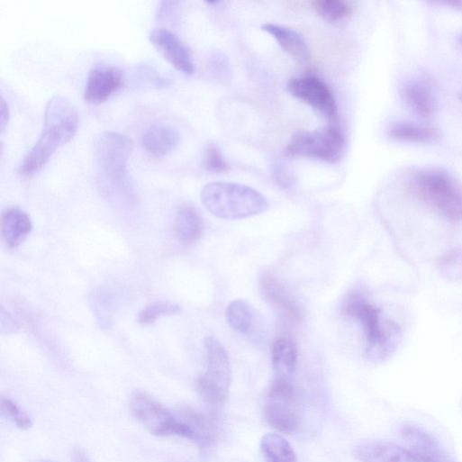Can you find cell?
<instances>
[{"label":"cell","mask_w":462,"mask_h":462,"mask_svg":"<svg viewBox=\"0 0 462 462\" xmlns=\"http://www.w3.org/2000/svg\"><path fill=\"white\" fill-rule=\"evenodd\" d=\"M78 125V113L73 104L64 96H54L46 108L43 132L24 159L20 173L31 177L41 171L59 148L74 139Z\"/></svg>","instance_id":"6da1fadb"},{"label":"cell","mask_w":462,"mask_h":462,"mask_svg":"<svg viewBox=\"0 0 462 462\" xmlns=\"http://www.w3.org/2000/svg\"><path fill=\"white\" fill-rule=\"evenodd\" d=\"M133 142L118 132H104L95 142V168L104 195L113 200L131 201L133 195L128 176V163Z\"/></svg>","instance_id":"7a4b0ae2"},{"label":"cell","mask_w":462,"mask_h":462,"mask_svg":"<svg viewBox=\"0 0 462 462\" xmlns=\"http://www.w3.org/2000/svg\"><path fill=\"white\" fill-rule=\"evenodd\" d=\"M344 312L358 320L364 329L366 348L364 356L372 363H380L394 351L400 329L394 322L381 317V312L358 294H351L345 303Z\"/></svg>","instance_id":"3957f363"},{"label":"cell","mask_w":462,"mask_h":462,"mask_svg":"<svg viewBox=\"0 0 462 462\" xmlns=\"http://www.w3.org/2000/svg\"><path fill=\"white\" fill-rule=\"evenodd\" d=\"M201 200L204 207L222 220H242L267 212L269 204L257 190L240 184L216 182L206 185Z\"/></svg>","instance_id":"277c9868"},{"label":"cell","mask_w":462,"mask_h":462,"mask_svg":"<svg viewBox=\"0 0 462 462\" xmlns=\"http://www.w3.org/2000/svg\"><path fill=\"white\" fill-rule=\"evenodd\" d=\"M416 195L447 219L462 221V186L447 173L423 170L412 180Z\"/></svg>","instance_id":"5b68a950"},{"label":"cell","mask_w":462,"mask_h":462,"mask_svg":"<svg viewBox=\"0 0 462 462\" xmlns=\"http://www.w3.org/2000/svg\"><path fill=\"white\" fill-rule=\"evenodd\" d=\"M134 416L152 434L181 436L195 441V431L184 410L173 412L147 392L138 390L131 397Z\"/></svg>","instance_id":"8992f818"},{"label":"cell","mask_w":462,"mask_h":462,"mask_svg":"<svg viewBox=\"0 0 462 462\" xmlns=\"http://www.w3.org/2000/svg\"><path fill=\"white\" fill-rule=\"evenodd\" d=\"M267 421L280 432L292 434L301 423L302 404L298 390L288 377L278 376L271 385L265 401Z\"/></svg>","instance_id":"52a82bcc"},{"label":"cell","mask_w":462,"mask_h":462,"mask_svg":"<svg viewBox=\"0 0 462 462\" xmlns=\"http://www.w3.org/2000/svg\"><path fill=\"white\" fill-rule=\"evenodd\" d=\"M207 368L197 381V389L203 399L209 404H223L231 385V367L226 349L213 337L204 340Z\"/></svg>","instance_id":"ba28073f"},{"label":"cell","mask_w":462,"mask_h":462,"mask_svg":"<svg viewBox=\"0 0 462 462\" xmlns=\"http://www.w3.org/2000/svg\"><path fill=\"white\" fill-rule=\"evenodd\" d=\"M345 139L341 131L334 127L303 131L294 135L288 143L285 153L290 157H300L335 164L343 157Z\"/></svg>","instance_id":"9c48e42d"},{"label":"cell","mask_w":462,"mask_h":462,"mask_svg":"<svg viewBox=\"0 0 462 462\" xmlns=\"http://www.w3.org/2000/svg\"><path fill=\"white\" fill-rule=\"evenodd\" d=\"M288 92L329 120L337 117L338 107L330 86L315 76L294 77L287 83Z\"/></svg>","instance_id":"30bf717a"},{"label":"cell","mask_w":462,"mask_h":462,"mask_svg":"<svg viewBox=\"0 0 462 462\" xmlns=\"http://www.w3.org/2000/svg\"><path fill=\"white\" fill-rule=\"evenodd\" d=\"M150 42L158 51L178 71L193 76L195 66L188 47L171 31L166 28L154 30Z\"/></svg>","instance_id":"8fae6325"},{"label":"cell","mask_w":462,"mask_h":462,"mask_svg":"<svg viewBox=\"0 0 462 462\" xmlns=\"http://www.w3.org/2000/svg\"><path fill=\"white\" fill-rule=\"evenodd\" d=\"M401 434L420 462H454L435 437L423 429L405 423Z\"/></svg>","instance_id":"7c38bea8"},{"label":"cell","mask_w":462,"mask_h":462,"mask_svg":"<svg viewBox=\"0 0 462 462\" xmlns=\"http://www.w3.org/2000/svg\"><path fill=\"white\" fill-rule=\"evenodd\" d=\"M259 286L263 297L270 305L294 322L304 320L305 313L302 304L272 274H264L260 278Z\"/></svg>","instance_id":"4fadbf2b"},{"label":"cell","mask_w":462,"mask_h":462,"mask_svg":"<svg viewBox=\"0 0 462 462\" xmlns=\"http://www.w3.org/2000/svg\"><path fill=\"white\" fill-rule=\"evenodd\" d=\"M123 85L122 73L116 68L100 66L93 68L88 76L85 98L93 104L106 102Z\"/></svg>","instance_id":"5bb4252c"},{"label":"cell","mask_w":462,"mask_h":462,"mask_svg":"<svg viewBox=\"0 0 462 462\" xmlns=\"http://www.w3.org/2000/svg\"><path fill=\"white\" fill-rule=\"evenodd\" d=\"M353 454L360 462H420L409 449L385 440L362 442Z\"/></svg>","instance_id":"9a60e30c"},{"label":"cell","mask_w":462,"mask_h":462,"mask_svg":"<svg viewBox=\"0 0 462 462\" xmlns=\"http://www.w3.org/2000/svg\"><path fill=\"white\" fill-rule=\"evenodd\" d=\"M180 135L169 124L159 123L149 127L142 137L144 149L156 158L170 154L179 144Z\"/></svg>","instance_id":"2e32d148"},{"label":"cell","mask_w":462,"mask_h":462,"mask_svg":"<svg viewBox=\"0 0 462 462\" xmlns=\"http://www.w3.org/2000/svg\"><path fill=\"white\" fill-rule=\"evenodd\" d=\"M226 320L235 331L248 337L255 336L261 326L257 310L245 300H236L228 305Z\"/></svg>","instance_id":"e0dca14e"},{"label":"cell","mask_w":462,"mask_h":462,"mask_svg":"<svg viewBox=\"0 0 462 462\" xmlns=\"http://www.w3.org/2000/svg\"><path fill=\"white\" fill-rule=\"evenodd\" d=\"M263 32L272 36L281 49L294 59L306 62L311 58V51L303 39L297 32L276 24H265Z\"/></svg>","instance_id":"ac0fdd59"},{"label":"cell","mask_w":462,"mask_h":462,"mask_svg":"<svg viewBox=\"0 0 462 462\" xmlns=\"http://www.w3.org/2000/svg\"><path fill=\"white\" fill-rule=\"evenodd\" d=\"M33 230L29 214L21 208L7 210L2 217L3 237L11 248H17L23 243Z\"/></svg>","instance_id":"d6986e66"},{"label":"cell","mask_w":462,"mask_h":462,"mask_svg":"<svg viewBox=\"0 0 462 462\" xmlns=\"http://www.w3.org/2000/svg\"><path fill=\"white\" fill-rule=\"evenodd\" d=\"M403 95L412 112L421 118L430 117L435 108L434 95L430 86L423 80H412L403 89Z\"/></svg>","instance_id":"ffe728a7"},{"label":"cell","mask_w":462,"mask_h":462,"mask_svg":"<svg viewBox=\"0 0 462 462\" xmlns=\"http://www.w3.org/2000/svg\"><path fill=\"white\" fill-rule=\"evenodd\" d=\"M175 232L184 245H192L201 238L203 220L193 205L185 204L180 206L176 217Z\"/></svg>","instance_id":"44dd1931"},{"label":"cell","mask_w":462,"mask_h":462,"mask_svg":"<svg viewBox=\"0 0 462 462\" xmlns=\"http://www.w3.org/2000/svg\"><path fill=\"white\" fill-rule=\"evenodd\" d=\"M297 361L295 341L288 336L277 338L272 346V363L278 376L289 378L296 370Z\"/></svg>","instance_id":"7402d4cb"},{"label":"cell","mask_w":462,"mask_h":462,"mask_svg":"<svg viewBox=\"0 0 462 462\" xmlns=\"http://www.w3.org/2000/svg\"><path fill=\"white\" fill-rule=\"evenodd\" d=\"M260 450L266 462H297L296 454L279 433H267L260 442Z\"/></svg>","instance_id":"603a6c76"},{"label":"cell","mask_w":462,"mask_h":462,"mask_svg":"<svg viewBox=\"0 0 462 462\" xmlns=\"http://www.w3.org/2000/svg\"><path fill=\"white\" fill-rule=\"evenodd\" d=\"M389 136L398 141L430 143L438 139L435 130L412 122H397L389 129Z\"/></svg>","instance_id":"cb8c5ba5"},{"label":"cell","mask_w":462,"mask_h":462,"mask_svg":"<svg viewBox=\"0 0 462 462\" xmlns=\"http://www.w3.org/2000/svg\"><path fill=\"white\" fill-rule=\"evenodd\" d=\"M317 14L330 23L346 20L351 14V7L342 0H318L313 4Z\"/></svg>","instance_id":"d4e9b609"},{"label":"cell","mask_w":462,"mask_h":462,"mask_svg":"<svg viewBox=\"0 0 462 462\" xmlns=\"http://www.w3.org/2000/svg\"><path fill=\"white\" fill-rule=\"evenodd\" d=\"M181 307L170 302H155L147 305L139 314V322L149 325L156 322L159 318L175 315L180 313Z\"/></svg>","instance_id":"484cf974"},{"label":"cell","mask_w":462,"mask_h":462,"mask_svg":"<svg viewBox=\"0 0 462 462\" xmlns=\"http://www.w3.org/2000/svg\"><path fill=\"white\" fill-rule=\"evenodd\" d=\"M204 168L206 171L214 174H223L229 171V164L215 143H209L205 148Z\"/></svg>","instance_id":"4316f807"},{"label":"cell","mask_w":462,"mask_h":462,"mask_svg":"<svg viewBox=\"0 0 462 462\" xmlns=\"http://www.w3.org/2000/svg\"><path fill=\"white\" fill-rule=\"evenodd\" d=\"M2 410L19 428L23 430L32 428L33 422L31 416L14 400L4 397Z\"/></svg>","instance_id":"83f0119b"},{"label":"cell","mask_w":462,"mask_h":462,"mask_svg":"<svg viewBox=\"0 0 462 462\" xmlns=\"http://www.w3.org/2000/svg\"><path fill=\"white\" fill-rule=\"evenodd\" d=\"M10 117L11 113L9 104L3 96L2 102H0V130H2V132L5 131L10 122Z\"/></svg>","instance_id":"f1b7e54d"},{"label":"cell","mask_w":462,"mask_h":462,"mask_svg":"<svg viewBox=\"0 0 462 462\" xmlns=\"http://www.w3.org/2000/svg\"><path fill=\"white\" fill-rule=\"evenodd\" d=\"M74 462H92L86 451L82 448H76L73 452Z\"/></svg>","instance_id":"f546056e"},{"label":"cell","mask_w":462,"mask_h":462,"mask_svg":"<svg viewBox=\"0 0 462 462\" xmlns=\"http://www.w3.org/2000/svg\"><path fill=\"white\" fill-rule=\"evenodd\" d=\"M445 4L448 6H452L453 8L462 10V2H460V0H453V2H448Z\"/></svg>","instance_id":"4dcf8cb0"},{"label":"cell","mask_w":462,"mask_h":462,"mask_svg":"<svg viewBox=\"0 0 462 462\" xmlns=\"http://www.w3.org/2000/svg\"><path fill=\"white\" fill-rule=\"evenodd\" d=\"M460 41H461V43H462V35H461V37H460Z\"/></svg>","instance_id":"1f68e13d"},{"label":"cell","mask_w":462,"mask_h":462,"mask_svg":"<svg viewBox=\"0 0 462 462\" xmlns=\"http://www.w3.org/2000/svg\"><path fill=\"white\" fill-rule=\"evenodd\" d=\"M41 462H52V461H41Z\"/></svg>","instance_id":"d6a6232c"}]
</instances>
